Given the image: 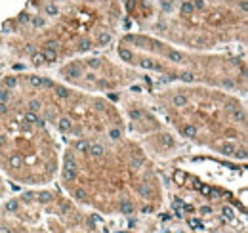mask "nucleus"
Wrapping results in <instances>:
<instances>
[{"label": "nucleus", "instance_id": "f257e3e1", "mask_svg": "<svg viewBox=\"0 0 248 233\" xmlns=\"http://www.w3.org/2000/svg\"><path fill=\"white\" fill-rule=\"evenodd\" d=\"M57 178L76 205L107 216L151 214L164 201L153 159L126 134L67 142Z\"/></svg>", "mask_w": 248, "mask_h": 233}, {"label": "nucleus", "instance_id": "f03ea898", "mask_svg": "<svg viewBox=\"0 0 248 233\" xmlns=\"http://www.w3.org/2000/svg\"><path fill=\"white\" fill-rule=\"evenodd\" d=\"M120 0H27L0 29V44L17 67L63 65L118 37Z\"/></svg>", "mask_w": 248, "mask_h": 233}, {"label": "nucleus", "instance_id": "7ed1b4c3", "mask_svg": "<svg viewBox=\"0 0 248 233\" xmlns=\"http://www.w3.org/2000/svg\"><path fill=\"white\" fill-rule=\"evenodd\" d=\"M138 32L197 52L246 44V0H120Z\"/></svg>", "mask_w": 248, "mask_h": 233}, {"label": "nucleus", "instance_id": "20e7f679", "mask_svg": "<svg viewBox=\"0 0 248 233\" xmlns=\"http://www.w3.org/2000/svg\"><path fill=\"white\" fill-rule=\"evenodd\" d=\"M0 100L34 113L65 142H88L126 134V119L113 101L46 75H6L0 80Z\"/></svg>", "mask_w": 248, "mask_h": 233}, {"label": "nucleus", "instance_id": "39448f33", "mask_svg": "<svg viewBox=\"0 0 248 233\" xmlns=\"http://www.w3.org/2000/svg\"><path fill=\"white\" fill-rule=\"evenodd\" d=\"M153 103L179 138L225 159H246V107L237 94L176 84L156 92Z\"/></svg>", "mask_w": 248, "mask_h": 233}, {"label": "nucleus", "instance_id": "423d86ee", "mask_svg": "<svg viewBox=\"0 0 248 233\" xmlns=\"http://www.w3.org/2000/svg\"><path fill=\"white\" fill-rule=\"evenodd\" d=\"M116 52L120 61L130 67L158 73L178 84H200L246 94V61L242 55L187 50L138 31L120 35Z\"/></svg>", "mask_w": 248, "mask_h": 233}, {"label": "nucleus", "instance_id": "0eeeda50", "mask_svg": "<svg viewBox=\"0 0 248 233\" xmlns=\"http://www.w3.org/2000/svg\"><path fill=\"white\" fill-rule=\"evenodd\" d=\"M61 140L34 113L0 100V174L17 185L46 187L61 165Z\"/></svg>", "mask_w": 248, "mask_h": 233}, {"label": "nucleus", "instance_id": "6e6552de", "mask_svg": "<svg viewBox=\"0 0 248 233\" xmlns=\"http://www.w3.org/2000/svg\"><path fill=\"white\" fill-rule=\"evenodd\" d=\"M0 233H99L80 205L55 189L32 187L0 203Z\"/></svg>", "mask_w": 248, "mask_h": 233}, {"label": "nucleus", "instance_id": "1a4fd4ad", "mask_svg": "<svg viewBox=\"0 0 248 233\" xmlns=\"http://www.w3.org/2000/svg\"><path fill=\"white\" fill-rule=\"evenodd\" d=\"M59 80L90 94L120 92L136 84L143 77L138 69L124 61H113L105 55H80L65 61L57 69Z\"/></svg>", "mask_w": 248, "mask_h": 233}, {"label": "nucleus", "instance_id": "9d476101", "mask_svg": "<svg viewBox=\"0 0 248 233\" xmlns=\"http://www.w3.org/2000/svg\"><path fill=\"white\" fill-rule=\"evenodd\" d=\"M6 195V182H4V178L0 176V199Z\"/></svg>", "mask_w": 248, "mask_h": 233}]
</instances>
